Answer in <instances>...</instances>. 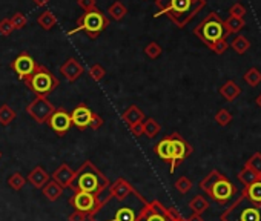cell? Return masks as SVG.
Here are the masks:
<instances>
[{"instance_id": "603a6c76", "label": "cell", "mask_w": 261, "mask_h": 221, "mask_svg": "<svg viewBox=\"0 0 261 221\" xmlns=\"http://www.w3.org/2000/svg\"><path fill=\"white\" fill-rule=\"evenodd\" d=\"M247 200L256 203V204H261V180L249 184V186H244L243 192H241Z\"/></svg>"}, {"instance_id": "7402d4cb", "label": "cell", "mask_w": 261, "mask_h": 221, "mask_svg": "<svg viewBox=\"0 0 261 221\" xmlns=\"http://www.w3.org/2000/svg\"><path fill=\"white\" fill-rule=\"evenodd\" d=\"M240 94H241V88H240L233 80L226 81V83L220 88V95H221L226 101H233Z\"/></svg>"}, {"instance_id": "ba28073f", "label": "cell", "mask_w": 261, "mask_h": 221, "mask_svg": "<svg viewBox=\"0 0 261 221\" xmlns=\"http://www.w3.org/2000/svg\"><path fill=\"white\" fill-rule=\"evenodd\" d=\"M25 85L36 94V95H49L57 89L60 85L59 78L43 65H37L36 71L25 80Z\"/></svg>"}, {"instance_id": "9c48e42d", "label": "cell", "mask_w": 261, "mask_h": 221, "mask_svg": "<svg viewBox=\"0 0 261 221\" xmlns=\"http://www.w3.org/2000/svg\"><path fill=\"white\" fill-rule=\"evenodd\" d=\"M183 216L175 207H166L159 200H154L148 204L146 212L140 221H180Z\"/></svg>"}, {"instance_id": "74e56055", "label": "cell", "mask_w": 261, "mask_h": 221, "mask_svg": "<svg viewBox=\"0 0 261 221\" xmlns=\"http://www.w3.org/2000/svg\"><path fill=\"white\" fill-rule=\"evenodd\" d=\"M215 122L220 125V126H227L230 122H232V114L229 113L227 109H220L218 113L215 114Z\"/></svg>"}, {"instance_id": "e575fe53", "label": "cell", "mask_w": 261, "mask_h": 221, "mask_svg": "<svg viewBox=\"0 0 261 221\" xmlns=\"http://www.w3.org/2000/svg\"><path fill=\"white\" fill-rule=\"evenodd\" d=\"M244 168L250 169L252 172H255L256 175L261 177V154L259 152H255L244 164Z\"/></svg>"}, {"instance_id": "44dd1931", "label": "cell", "mask_w": 261, "mask_h": 221, "mask_svg": "<svg viewBox=\"0 0 261 221\" xmlns=\"http://www.w3.org/2000/svg\"><path fill=\"white\" fill-rule=\"evenodd\" d=\"M154 151H155V154H157V157H159L160 160H163V161H166V163H171V161H172V143H171L169 135L165 137V139H162V140L155 145Z\"/></svg>"}, {"instance_id": "f546056e", "label": "cell", "mask_w": 261, "mask_h": 221, "mask_svg": "<svg viewBox=\"0 0 261 221\" xmlns=\"http://www.w3.org/2000/svg\"><path fill=\"white\" fill-rule=\"evenodd\" d=\"M224 26H226V30H227L229 34H235V33L241 31V30L246 26V22H244V19H238V17L229 16V17L224 20Z\"/></svg>"}, {"instance_id": "60d3db41", "label": "cell", "mask_w": 261, "mask_h": 221, "mask_svg": "<svg viewBox=\"0 0 261 221\" xmlns=\"http://www.w3.org/2000/svg\"><path fill=\"white\" fill-rule=\"evenodd\" d=\"M14 26L11 23L10 19H4V20H0V34L2 36H11L14 33Z\"/></svg>"}, {"instance_id": "ee69618b", "label": "cell", "mask_w": 261, "mask_h": 221, "mask_svg": "<svg viewBox=\"0 0 261 221\" xmlns=\"http://www.w3.org/2000/svg\"><path fill=\"white\" fill-rule=\"evenodd\" d=\"M229 48V45H227V42L226 40H220V42H217L212 48H211V51L212 52H215V54H218V56H221V54H224L226 52V49Z\"/></svg>"}, {"instance_id": "f6af8a7d", "label": "cell", "mask_w": 261, "mask_h": 221, "mask_svg": "<svg viewBox=\"0 0 261 221\" xmlns=\"http://www.w3.org/2000/svg\"><path fill=\"white\" fill-rule=\"evenodd\" d=\"M103 123H105V122H103V119H101L98 114L92 113V116H91V122H89V128L97 131V129H100V128L103 126Z\"/></svg>"}, {"instance_id": "f1b7e54d", "label": "cell", "mask_w": 261, "mask_h": 221, "mask_svg": "<svg viewBox=\"0 0 261 221\" xmlns=\"http://www.w3.org/2000/svg\"><path fill=\"white\" fill-rule=\"evenodd\" d=\"M108 14H109V17H112L114 20L120 22L121 19H124V17H126V14H127V8H126L121 2H114L112 5H109V8H108Z\"/></svg>"}, {"instance_id": "d6a6232c", "label": "cell", "mask_w": 261, "mask_h": 221, "mask_svg": "<svg viewBox=\"0 0 261 221\" xmlns=\"http://www.w3.org/2000/svg\"><path fill=\"white\" fill-rule=\"evenodd\" d=\"M244 81H246L249 86H252V88L258 86V85L261 83V71H259L258 68H250V69L244 74Z\"/></svg>"}, {"instance_id": "4316f807", "label": "cell", "mask_w": 261, "mask_h": 221, "mask_svg": "<svg viewBox=\"0 0 261 221\" xmlns=\"http://www.w3.org/2000/svg\"><path fill=\"white\" fill-rule=\"evenodd\" d=\"M17 114L16 110L10 106V104H2L0 106V125L2 126H8L16 120Z\"/></svg>"}, {"instance_id": "7c38bea8", "label": "cell", "mask_w": 261, "mask_h": 221, "mask_svg": "<svg viewBox=\"0 0 261 221\" xmlns=\"http://www.w3.org/2000/svg\"><path fill=\"white\" fill-rule=\"evenodd\" d=\"M100 198L101 197H95V195L88 194V192H74L72 197L69 198V204L74 207V210L83 212L89 216L97 209Z\"/></svg>"}, {"instance_id": "52a82bcc", "label": "cell", "mask_w": 261, "mask_h": 221, "mask_svg": "<svg viewBox=\"0 0 261 221\" xmlns=\"http://www.w3.org/2000/svg\"><path fill=\"white\" fill-rule=\"evenodd\" d=\"M109 25V19L97 8L94 11H89V13H85L83 16H80L77 19V23H75V28L71 30L68 34L72 36L75 33H85L91 40H95L100 33H103Z\"/></svg>"}, {"instance_id": "83f0119b", "label": "cell", "mask_w": 261, "mask_h": 221, "mask_svg": "<svg viewBox=\"0 0 261 221\" xmlns=\"http://www.w3.org/2000/svg\"><path fill=\"white\" fill-rule=\"evenodd\" d=\"M160 131H162V126L155 119H146L143 122V135L154 139L160 134Z\"/></svg>"}, {"instance_id": "4fadbf2b", "label": "cell", "mask_w": 261, "mask_h": 221, "mask_svg": "<svg viewBox=\"0 0 261 221\" xmlns=\"http://www.w3.org/2000/svg\"><path fill=\"white\" fill-rule=\"evenodd\" d=\"M37 65H39V63H37L27 51H23V52H20V54L13 60L11 69L17 74V77H19L20 80L25 81V80L36 71Z\"/></svg>"}, {"instance_id": "b9f144b4", "label": "cell", "mask_w": 261, "mask_h": 221, "mask_svg": "<svg viewBox=\"0 0 261 221\" xmlns=\"http://www.w3.org/2000/svg\"><path fill=\"white\" fill-rule=\"evenodd\" d=\"M244 14H246V8H244L240 2L233 4V5L230 7V10H229V16H232V17L243 19V17H244Z\"/></svg>"}, {"instance_id": "5b68a950", "label": "cell", "mask_w": 261, "mask_h": 221, "mask_svg": "<svg viewBox=\"0 0 261 221\" xmlns=\"http://www.w3.org/2000/svg\"><path fill=\"white\" fill-rule=\"evenodd\" d=\"M194 34L211 49L217 42L220 40H226V37L229 36L226 26H224V20H221V17L217 13H209L195 28H194Z\"/></svg>"}, {"instance_id": "cb8c5ba5", "label": "cell", "mask_w": 261, "mask_h": 221, "mask_svg": "<svg viewBox=\"0 0 261 221\" xmlns=\"http://www.w3.org/2000/svg\"><path fill=\"white\" fill-rule=\"evenodd\" d=\"M42 192H43V195H45L49 201H57V200L62 197V194H63V187H62L60 184H57L54 180H49V181L43 186Z\"/></svg>"}, {"instance_id": "f35d334b", "label": "cell", "mask_w": 261, "mask_h": 221, "mask_svg": "<svg viewBox=\"0 0 261 221\" xmlns=\"http://www.w3.org/2000/svg\"><path fill=\"white\" fill-rule=\"evenodd\" d=\"M174 186H175V189H177L180 194H183V195H185V194H188V192L192 189V181H191L188 177H180V178L175 181V184H174Z\"/></svg>"}, {"instance_id": "7dc6e473", "label": "cell", "mask_w": 261, "mask_h": 221, "mask_svg": "<svg viewBox=\"0 0 261 221\" xmlns=\"http://www.w3.org/2000/svg\"><path fill=\"white\" fill-rule=\"evenodd\" d=\"M129 131L134 137H142L143 135V123H136L133 126H129Z\"/></svg>"}, {"instance_id": "c3c4849f", "label": "cell", "mask_w": 261, "mask_h": 221, "mask_svg": "<svg viewBox=\"0 0 261 221\" xmlns=\"http://www.w3.org/2000/svg\"><path fill=\"white\" fill-rule=\"evenodd\" d=\"M186 221H204V219H203V216H201V215H198V213H192L189 218H186Z\"/></svg>"}, {"instance_id": "6da1fadb", "label": "cell", "mask_w": 261, "mask_h": 221, "mask_svg": "<svg viewBox=\"0 0 261 221\" xmlns=\"http://www.w3.org/2000/svg\"><path fill=\"white\" fill-rule=\"evenodd\" d=\"M149 201L137 190L123 198L112 197L108 190L101 195L97 209L88 216L89 221H140Z\"/></svg>"}, {"instance_id": "d590c367", "label": "cell", "mask_w": 261, "mask_h": 221, "mask_svg": "<svg viewBox=\"0 0 261 221\" xmlns=\"http://www.w3.org/2000/svg\"><path fill=\"white\" fill-rule=\"evenodd\" d=\"M105 75H106V69H105L100 63H94V65H91V68H89V77H91L94 81H100V80H103V78H105Z\"/></svg>"}, {"instance_id": "484cf974", "label": "cell", "mask_w": 261, "mask_h": 221, "mask_svg": "<svg viewBox=\"0 0 261 221\" xmlns=\"http://www.w3.org/2000/svg\"><path fill=\"white\" fill-rule=\"evenodd\" d=\"M189 209L192 210V213H204L209 209V201L203 197V195H195L191 201H189Z\"/></svg>"}, {"instance_id": "5bb4252c", "label": "cell", "mask_w": 261, "mask_h": 221, "mask_svg": "<svg viewBox=\"0 0 261 221\" xmlns=\"http://www.w3.org/2000/svg\"><path fill=\"white\" fill-rule=\"evenodd\" d=\"M49 125V128L59 135V137H63L72 126V122H71V114L68 113L66 109L63 107H56L54 114L49 117V120L46 122Z\"/></svg>"}, {"instance_id": "7a4b0ae2", "label": "cell", "mask_w": 261, "mask_h": 221, "mask_svg": "<svg viewBox=\"0 0 261 221\" xmlns=\"http://www.w3.org/2000/svg\"><path fill=\"white\" fill-rule=\"evenodd\" d=\"M109 184L111 181L108 177L91 160H86L75 171L69 189L72 192H88L95 197H101L108 190Z\"/></svg>"}, {"instance_id": "8d00e7d4", "label": "cell", "mask_w": 261, "mask_h": 221, "mask_svg": "<svg viewBox=\"0 0 261 221\" xmlns=\"http://www.w3.org/2000/svg\"><path fill=\"white\" fill-rule=\"evenodd\" d=\"M162 52H163V49H162V46H160L157 42H151V43H148L146 48H145V54H146L149 59H152V60L159 59V57L162 56Z\"/></svg>"}, {"instance_id": "ffe728a7", "label": "cell", "mask_w": 261, "mask_h": 221, "mask_svg": "<svg viewBox=\"0 0 261 221\" xmlns=\"http://www.w3.org/2000/svg\"><path fill=\"white\" fill-rule=\"evenodd\" d=\"M36 189H43V186L51 180L49 178V174L46 172V169L43 166H36L30 174H28V178H27Z\"/></svg>"}, {"instance_id": "f5cc1de1", "label": "cell", "mask_w": 261, "mask_h": 221, "mask_svg": "<svg viewBox=\"0 0 261 221\" xmlns=\"http://www.w3.org/2000/svg\"><path fill=\"white\" fill-rule=\"evenodd\" d=\"M180 221H186V219H185V218H183V219H180Z\"/></svg>"}, {"instance_id": "9a60e30c", "label": "cell", "mask_w": 261, "mask_h": 221, "mask_svg": "<svg viewBox=\"0 0 261 221\" xmlns=\"http://www.w3.org/2000/svg\"><path fill=\"white\" fill-rule=\"evenodd\" d=\"M69 114H71L72 126H75L79 131H85L86 128H89V122H91L92 110H91L85 103H79V104L71 110Z\"/></svg>"}, {"instance_id": "bcb514c9", "label": "cell", "mask_w": 261, "mask_h": 221, "mask_svg": "<svg viewBox=\"0 0 261 221\" xmlns=\"http://www.w3.org/2000/svg\"><path fill=\"white\" fill-rule=\"evenodd\" d=\"M88 215L83 213V212H79V210H74L69 216H68V221H86Z\"/></svg>"}, {"instance_id": "e0dca14e", "label": "cell", "mask_w": 261, "mask_h": 221, "mask_svg": "<svg viewBox=\"0 0 261 221\" xmlns=\"http://www.w3.org/2000/svg\"><path fill=\"white\" fill-rule=\"evenodd\" d=\"M74 174H75V171L68 163H63L53 172V180L65 189V187H69V184L74 178Z\"/></svg>"}, {"instance_id": "277c9868", "label": "cell", "mask_w": 261, "mask_h": 221, "mask_svg": "<svg viewBox=\"0 0 261 221\" xmlns=\"http://www.w3.org/2000/svg\"><path fill=\"white\" fill-rule=\"evenodd\" d=\"M200 189L211 197L218 204H227L229 200L237 194V186L220 171L214 169L211 171L201 181H200Z\"/></svg>"}, {"instance_id": "816d5d0a", "label": "cell", "mask_w": 261, "mask_h": 221, "mask_svg": "<svg viewBox=\"0 0 261 221\" xmlns=\"http://www.w3.org/2000/svg\"><path fill=\"white\" fill-rule=\"evenodd\" d=\"M0 158H2V151H0Z\"/></svg>"}, {"instance_id": "8fae6325", "label": "cell", "mask_w": 261, "mask_h": 221, "mask_svg": "<svg viewBox=\"0 0 261 221\" xmlns=\"http://www.w3.org/2000/svg\"><path fill=\"white\" fill-rule=\"evenodd\" d=\"M169 139L172 143V161L169 163V166H171V174H174L175 169L194 152V148L178 132H172Z\"/></svg>"}, {"instance_id": "d6986e66", "label": "cell", "mask_w": 261, "mask_h": 221, "mask_svg": "<svg viewBox=\"0 0 261 221\" xmlns=\"http://www.w3.org/2000/svg\"><path fill=\"white\" fill-rule=\"evenodd\" d=\"M133 190H136L134 186L130 184L127 180L121 178V177L117 178L114 183H111L109 187H108V194H111L112 197H117V198H123V197L129 195Z\"/></svg>"}, {"instance_id": "ab89813d", "label": "cell", "mask_w": 261, "mask_h": 221, "mask_svg": "<svg viewBox=\"0 0 261 221\" xmlns=\"http://www.w3.org/2000/svg\"><path fill=\"white\" fill-rule=\"evenodd\" d=\"M10 20H11L14 30H22V28H25L28 25V19H27V16L23 13H16Z\"/></svg>"}, {"instance_id": "30bf717a", "label": "cell", "mask_w": 261, "mask_h": 221, "mask_svg": "<svg viewBox=\"0 0 261 221\" xmlns=\"http://www.w3.org/2000/svg\"><path fill=\"white\" fill-rule=\"evenodd\" d=\"M56 106L43 95H37L28 106H27V113L33 117L34 122L39 125H43L49 120V117L54 114Z\"/></svg>"}, {"instance_id": "3957f363", "label": "cell", "mask_w": 261, "mask_h": 221, "mask_svg": "<svg viewBox=\"0 0 261 221\" xmlns=\"http://www.w3.org/2000/svg\"><path fill=\"white\" fill-rule=\"evenodd\" d=\"M155 16L165 14L177 28H185L206 7V0H155Z\"/></svg>"}, {"instance_id": "8992f818", "label": "cell", "mask_w": 261, "mask_h": 221, "mask_svg": "<svg viewBox=\"0 0 261 221\" xmlns=\"http://www.w3.org/2000/svg\"><path fill=\"white\" fill-rule=\"evenodd\" d=\"M221 221H261V204L247 200L243 194L238 197L229 209L220 215Z\"/></svg>"}, {"instance_id": "4dcf8cb0", "label": "cell", "mask_w": 261, "mask_h": 221, "mask_svg": "<svg viewBox=\"0 0 261 221\" xmlns=\"http://www.w3.org/2000/svg\"><path fill=\"white\" fill-rule=\"evenodd\" d=\"M230 48H232L237 54H244V52L250 48V42H249L247 37H244V36H237V37L232 40Z\"/></svg>"}, {"instance_id": "7bdbcfd3", "label": "cell", "mask_w": 261, "mask_h": 221, "mask_svg": "<svg viewBox=\"0 0 261 221\" xmlns=\"http://www.w3.org/2000/svg\"><path fill=\"white\" fill-rule=\"evenodd\" d=\"M77 5H79L85 13H89V11L97 10V0H77Z\"/></svg>"}, {"instance_id": "681fc988", "label": "cell", "mask_w": 261, "mask_h": 221, "mask_svg": "<svg viewBox=\"0 0 261 221\" xmlns=\"http://www.w3.org/2000/svg\"><path fill=\"white\" fill-rule=\"evenodd\" d=\"M34 2V5H37L39 8H43V7H46L48 4H49V0H33Z\"/></svg>"}, {"instance_id": "f907efd6", "label": "cell", "mask_w": 261, "mask_h": 221, "mask_svg": "<svg viewBox=\"0 0 261 221\" xmlns=\"http://www.w3.org/2000/svg\"><path fill=\"white\" fill-rule=\"evenodd\" d=\"M255 101H256V104H258V106L261 107V94H259V95L256 97V100H255Z\"/></svg>"}, {"instance_id": "2e32d148", "label": "cell", "mask_w": 261, "mask_h": 221, "mask_svg": "<svg viewBox=\"0 0 261 221\" xmlns=\"http://www.w3.org/2000/svg\"><path fill=\"white\" fill-rule=\"evenodd\" d=\"M59 71H60V74H62L69 83H72V81H75L77 78H80V75L83 74L85 68L82 66V63H80L77 59L69 57L66 62H63V65L60 66Z\"/></svg>"}, {"instance_id": "1f68e13d", "label": "cell", "mask_w": 261, "mask_h": 221, "mask_svg": "<svg viewBox=\"0 0 261 221\" xmlns=\"http://www.w3.org/2000/svg\"><path fill=\"white\" fill-rule=\"evenodd\" d=\"M238 180L241 181V184L249 186V184H252V183H255V181L261 180V177H259V175H256L255 172H252L250 169L243 168V169L238 172Z\"/></svg>"}, {"instance_id": "d4e9b609", "label": "cell", "mask_w": 261, "mask_h": 221, "mask_svg": "<svg viewBox=\"0 0 261 221\" xmlns=\"http://www.w3.org/2000/svg\"><path fill=\"white\" fill-rule=\"evenodd\" d=\"M59 19L54 13H51L49 10H45L39 17H37V23L39 26H42L45 31H51L56 25H57Z\"/></svg>"}, {"instance_id": "836d02e7", "label": "cell", "mask_w": 261, "mask_h": 221, "mask_svg": "<svg viewBox=\"0 0 261 221\" xmlns=\"http://www.w3.org/2000/svg\"><path fill=\"white\" fill-rule=\"evenodd\" d=\"M8 184L13 190L19 192L23 189V186L27 184V178L20 174V172H14L10 178H8Z\"/></svg>"}, {"instance_id": "ac0fdd59", "label": "cell", "mask_w": 261, "mask_h": 221, "mask_svg": "<svg viewBox=\"0 0 261 221\" xmlns=\"http://www.w3.org/2000/svg\"><path fill=\"white\" fill-rule=\"evenodd\" d=\"M121 120L127 126H133L136 123H143L145 122V113L137 104H130L124 109V113L121 114Z\"/></svg>"}]
</instances>
